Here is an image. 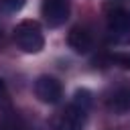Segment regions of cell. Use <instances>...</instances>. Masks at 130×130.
<instances>
[{
	"instance_id": "6da1fadb",
	"label": "cell",
	"mask_w": 130,
	"mask_h": 130,
	"mask_svg": "<svg viewBox=\"0 0 130 130\" xmlns=\"http://www.w3.org/2000/svg\"><path fill=\"white\" fill-rule=\"evenodd\" d=\"M14 41L20 51L24 53H39L45 47L43 28L37 20H22L14 28Z\"/></svg>"
},
{
	"instance_id": "7a4b0ae2",
	"label": "cell",
	"mask_w": 130,
	"mask_h": 130,
	"mask_svg": "<svg viewBox=\"0 0 130 130\" xmlns=\"http://www.w3.org/2000/svg\"><path fill=\"white\" fill-rule=\"evenodd\" d=\"M106 30L114 43H130V12L122 6H112L106 12Z\"/></svg>"
},
{
	"instance_id": "3957f363",
	"label": "cell",
	"mask_w": 130,
	"mask_h": 130,
	"mask_svg": "<svg viewBox=\"0 0 130 130\" xmlns=\"http://www.w3.org/2000/svg\"><path fill=\"white\" fill-rule=\"evenodd\" d=\"M69 0H43L41 4V14L51 28L65 24V20L69 18Z\"/></svg>"
},
{
	"instance_id": "277c9868",
	"label": "cell",
	"mask_w": 130,
	"mask_h": 130,
	"mask_svg": "<svg viewBox=\"0 0 130 130\" xmlns=\"http://www.w3.org/2000/svg\"><path fill=\"white\" fill-rule=\"evenodd\" d=\"M87 124V110L69 104L57 118V130H85Z\"/></svg>"
},
{
	"instance_id": "5b68a950",
	"label": "cell",
	"mask_w": 130,
	"mask_h": 130,
	"mask_svg": "<svg viewBox=\"0 0 130 130\" xmlns=\"http://www.w3.org/2000/svg\"><path fill=\"white\" fill-rule=\"evenodd\" d=\"M35 93L43 104H57L63 98V87L61 83L51 77V75H41L35 81Z\"/></svg>"
},
{
	"instance_id": "8992f818",
	"label": "cell",
	"mask_w": 130,
	"mask_h": 130,
	"mask_svg": "<svg viewBox=\"0 0 130 130\" xmlns=\"http://www.w3.org/2000/svg\"><path fill=\"white\" fill-rule=\"evenodd\" d=\"M67 43L75 53H87L93 47V35L87 26H73L67 35Z\"/></svg>"
},
{
	"instance_id": "52a82bcc",
	"label": "cell",
	"mask_w": 130,
	"mask_h": 130,
	"mask_svg": "<svg viewBox=\"0 0 130 130\" xmlns=\"http://www.w3.org/2000/svg\"><path fill=\"white\" fill-rule=\"evenodd\" d=\"M106 106L114 114H126V112H130V85L116 87L106 98Z\"/></svg>"
},
{
	"instance_id": "ba28073f",
	"label": "cell",
	"mask_w": 130,
	"mask_h": 130,
	"mask_svg": "<svg viewBox=\"0 0 130 130\" xmlns=\"http://www.w3.org/2000/svg\"><path fill=\"white\" fill-rule=\"evenodd\" d=\"M91 102H93V98H91V91L89 89H77L73 93V102L71 104H75V106H79L83 110H89Z\"/></svg>"
},
{
	"instance_id": "9c48e42d",
	"label": "cell",
	"mask_w": 130,
	"mask_h": 130,
	"mask_svg": "<svg viewBox=\"0 0 130 130\" xmlns=\"http://www.w3.org/2000/svg\"><path fill=\"white\" fill-rule=\"evenodd\" d=\"M24 6V0H0V8L4 12H16Z\"/></svg>"
},
{
	"instance_id": "30bf717a",
	"label": "cell",
	"mask_w": 130,
	"mask_h": 130,
	"mask_svg": "<svg viewBox=\"0 0 130 130\" xmlns=\"http://www.w3.org/2000/svg\"><path fill=\"white\" fill-rule=\"evenodd\" d=\"M8 106H10V93H8L6 83L0 79V110H6Z\"/></svg>"
},
{
	"instance_id": "8fae6325",
	"label": "cell",
	"mask_w": 130,
	"mask_h": 130,
	"mask_svg": "<svg viewBox=\"0 0 130 130\" xmlns=\"http://www.w3.org/2000/svg\"><path fill=\"white\" fill-rule=\"evenodd\" d=\"M112 61L116 65H120L122 69H130V53H118L112 57Z\"/></svg>"
},
{
	"instance_id": "7c38bea8",
	"label": "cell",
	"mask_w": 130,
	"mask_h": 130,
	"mask_svg": "<svg viewBox=\"0 0 130 130\" xmlns=\"http://www.w3.org/2000/svg\"><path fill=\"white\" fill-rule=\"evenodd\" d=\"M0 130H20V126L12 120V118H4L0 122Z\"/></svg>"
},
{
	"instance_id": "4fadbf2b",
	"label": "cell",
	"mask_w": 130,
	"mask_h": 130,
	"mask_svg": "<svg viewBox=\"0 0 130 130\" xmlns=\"http://www.w3.org/2000/svg\"><path fill=\"white\" fill-rule=\"evenodd\" d=\"M2 37H4V32H2V26H0V41H2Z\"/></svg>"
}]
</instances>
